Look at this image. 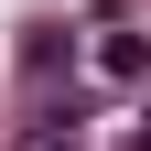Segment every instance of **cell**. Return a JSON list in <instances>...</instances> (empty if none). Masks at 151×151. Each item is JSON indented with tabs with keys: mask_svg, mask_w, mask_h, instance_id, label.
I'll use <instances>...</instances> for the list:
<instances>
[{
	"mask_svg": "<svg viewBox=\"0 0 151 151\" xmlns=\"http://www.w3.org/2000/svg\"><path fill=\"white\" fill-rule=\"evenodd\" d=\"M97 76L140 86V76H151V43H140V32H108V43H97Z\"/></svg>",
	"mask_w": 151,
	"mask_h": 151,
	"instance_id": "6da1fadb",
	"label": "cell"
},
{
	"mask_svg": "<svg viewBox=\"0 0 151 151\" xmlns=\"http://www.w3.org/2000/svg\"><path fill=\"white\" fill-rule=\"evenodd\" d=\"M140 151H151V140H140Z\"/></svg>",
	"mask_w": 151,
	"mask_h": 151,
	"instance_id": "3957f363",
	"label": "cell"
},
{
	"mask_svg": "<svg viewBox=\"0 0 151 151\" xmlns=\"http://www.w3.org/2000/svg\"><path fill=\"white\" fill-rule=\"evenodd\" d=\"M22 151H76V108H43V119H32V140Z\"/></svg>",
	"mask_w": 151,
	"mask_h": 151,
	"instance_id": "7a4b0ae2",
	"label": "cell"
}]
</instances>
